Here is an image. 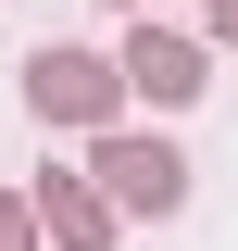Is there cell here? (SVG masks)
Instances as JSON below:
<instances>
[{
  "instance_id": "3957f363",
  "label": "cell",
  "mask_w": 238,
  "mask_h": 251,
  "mask_svg": "<svg viewBox=\"0 0 238 251\" xmlns=\"http://www.w3.org/2000/svg\"><path fill=\"white\" fill-rule=\"evenodd\" d=\"M125 75H138L150 100H188V88H201V63H188L176 38H138V63H125Z\"/></svg>"
},
{
  "instance_id": "7a4b0ae2",
  "label": "cell",
  "mask_w": 238,
  "mask_h": 251,
  "mask_svg": "<svg viewBox=\"0 0 238 251\" xmlns=\"http://www.w3.org/2000/svg\"><path fill=\"white\" fill-rule=\"evenodd\" d=\"M100 176H113L125 201H150V214H163V201L188 188V176H176V151H100Z\"/></svg>"
},
{
  "instance_id": "6da1fadb",
  "label": "cell",
  "mask_w": 238,
  "mask_h": 251,
  "mask_svg": "<svg viewBox=\"0 0 238 251\" xmlns=\"http://www.w3.org/2000/svg\"><path fill=\"white\" fill-rule=\"evenodd\" d=\"M100 88H113L100 63H75V50H38V113H88Z\"/></svg>"
}]
</instances>
